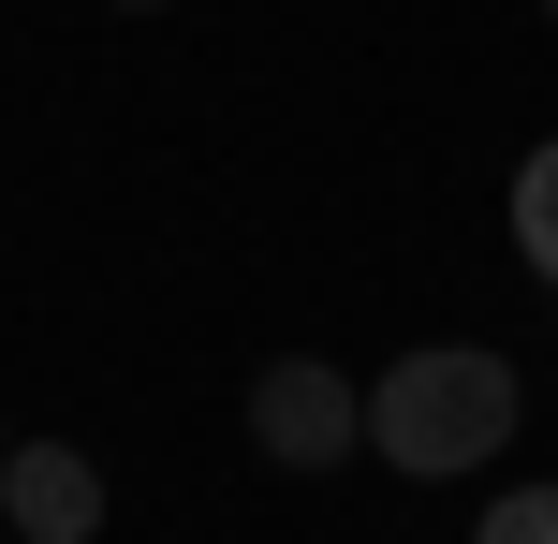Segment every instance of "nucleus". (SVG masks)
I'll return each instance as SVG.
<instances>
[{
    "mask_svg": "<svg viewBox=\"0 0 558 544\" xmlns=\"http://www.w3.org/2000/svg\"><path fill=\"white\" fill-rule=\"evenodd\" d=\"M514 427H530V383H514V353H485V339H426V353H397V368L367 383V457L412 471V486L500 471Z\"/></svg>",
    "mask_w": 558,
    "mask_h": 544,
    "instance_id": "1",
    "label": "nucleus"
},
{
    "mask_svg": "<svg viewBox=\"0 0 558 544\" xmlns=\"http://www.w3.org/2000/svg\"><path fill=\"white\" fill-rule=\"evenodd\" d=\"M251 457H265V471H338V457H367V383H338L324 353H265V368H251Z\"/></svg>",
    "mask_w": 558,
    "mask_h": 544,
    "instance_id": "2",
    "label": "nucleus"
},
{
    "mask_svg": "<svg viewBox=\"0 0 558 544\" xmlns=\"http://www.w3.org/2000/svg\"><path fill=\"white\" fill-rule=\"evenodd\" d=\"M0 516H15V544H88V530H104L88 442H15V457H0Z\"/></svg>",
    "mask_w": 558,
    "mask_h": 544,
    "instance_id": "3",
    "label": "nucleus"
},
{
    "mask_svg": "<svg viewBox=\"0 0 558 544\" xmlns=\"http://www.w3.org/2000/svg\"><path fill=\"white\" fill-rule=\"evenodd\" d=\"M514 265H530V280L558 294V133L530 147V162H514Z\"/></svg>",
    "mask_w": 558,
    "mask_h": 544,
    "instance_id": "4",
    "label": "nucleus"
},
{
    "mask_svg": "<svg viewBox=\"0 0 558 544\" xmlns=\"http://www.w3.org/2000/svg\"><path fill=\"white\" fill-rule=\"evenodd\" d=\"M471 544H558V486H500Z\"/></svg>",
    "mask_w": 558,
    "mask_h": 544,
    "instance_id": "5",
    "label": "nucleus"
},
{
    "mask_svg": "<svg viewBox=\"0 0 558 544\" xmlns=\"http://www.w3.org/2000/svg\"><path fill=\"white\" fill-rule=\"evenodd\" d=\"M118 15H162V0H118Z\"/></svg>",
    "mask_w": 558,
    "mask_h": 544,
    "instance_id": "6",
    "label": "nucleus"
},
{
    "mask_svg": "<svg viewBox=\"0 0 558 544\" xmlns=\"http://www.w3.org/2000/svg\"><path fill=\"white\" fill-rule=\"evenodd\" d=\"M0 457H15V427H0Z\"/></svg>",
    "mask_w": 558,
    "mask_h": 544,
    "instance_id": "7",
    "label": "nucleus"
},
{
    "mask_svg": "<svg viewBox=\"0 0 558 544\" xmlns=\"http://www.w3.org/2000/svg\"><path fill=\"white\" fill-rule=\"evenodd\" d=\"M544 15H558V0H544Z\"/></svg>",
    "mask_w": 558,
    "mask_h": 544,
    "instance_id": "8",
    "label": "nucleus"
}]
</instances>
